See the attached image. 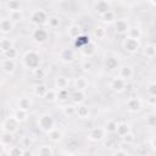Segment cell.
Masks as SVG:
<instances>
[{
    "label": "cell",
    "mask_w": 156,
    "mask_h": 156,
    "mask_svg": "<svg viewBox=\"0 0 156 156\" xmlns=\"http://www.w3.org/2000/svg\"><path fill=\"white\" fill-rule=\"evenodd\" d=\"M23 62L28 68L37 69V68H39V65H40V56L38 52H35L33 50L27 51L26 55L23 56Z\"/></svg>",
    "instance_id": "obj_1"
},
{
    "label": "cell",
    "mask_w": 156,
    "mask_h": 156,
    "mask_svg": "<svg viewBox=\"0 0 156 156\" xmlns=\"http://www.w3.org/2000/svg\"><path fill=\"white\" fill-rule=\"evenodd\" d=\"M54 126H55V122H54V119L50 115L44 113V115H40L38 117V127L40 129H43L45 132H50L51 129L55 128Z\"/></svg>",
    "instance_id": "obj_2"
},
{
    "label": "cell",
    "mask_w": 156,
    "mask_h": 156,
    "mask_svg": "<svg viewBox=\"0 0 156 156\" xmlns=\"http://www.w3.org/2000/svg\"><path fill=\"white\" fill-rule=\"evenodd\" d=\"M48 21V15L43 10H35L30 16V22L34 24H44Z\"/></svg>",
    "instance_id": "obj_3"
},
{
    "label": "cell",
    "mask_w": 156,
    "mask_h": 156,
    "mask_svg": "<svg viewBox=\"0 0 156 156\" xmlns=\"http://www.w3.org/2000/svg\"><path fill=\"white\" fill-rule=\"evenodd\" d=\"M139 46H140V44H139V40H136V39H132V38H128V37H127V38L124 39V41H123V48H124V50L128 51V52H130V54L138 51Z\"/></svg>",
    "instance_id": "obj_4"
},
{
    "label": "cell",
    "mask_w": 156,
    "mask_h": 156,
    "mask_svg": "<svg viewBox=\"0 0 156 156\" xmlns=\"http://www.w3.org/2000/svg\"><path fill=\"white\" fill-rule=\"evenodd\" d=\"M88 136L93 141H100V140H102L105 138V129L101 128V127H94L89 132Z\"/></svg>",
    "instance_id": "obj_5"
},
{
    "label": "cell",
    "mask_w": 156,
    "mask_h": 156,
    "mask_svg": "<svg viewBox=\"0 0 156 156\" xmlns=\"http://www.w3.org/2000/svg\"><path fill=\"white\" fill-rule=\"evenodd\" d=\"M94 10L101 16L102 13L107 12L111 10V2L110 1H105V0H100V1H96L94 4Z\"/></svg>",
    "instance_id": "obj_6"
},
{
    "label": "cell",
    "mask_w": 156,
    "mask_h": 156,
    "mask_svg": "<svg viewBox=\"0 0 156 156\" xmlns=\"http://www.w3.org/2000/svg\"><path fill=\"white\" fill-rule=\"evenodd\" d=\"M110 88L116 91V93H121L126 88V80H123L122 78L117 77V78H113L111 82H110Z\"/></svg>",
    "instance_id": "obj_7"
},
{
    "label": "cell",
    "mask_w": 156,
    "mask_h": 156,
    "mask_svg": "<svg viewBox=\"0 0 156 156\" xmlns=\"http://www.w3.org/2000/svg\"><path fill=\"white\" fill-rule=\"evenodd\" d=\"M126 106H127V110H128V111H130V112H136V111H139V110L141 108V100H140L139 98H130V99L127 101Z\"/></svg>",
    "instance_id": "obj_8"
},
{
    "label": "cell",
    "mask_w": 156,
    "mask_h": 156,
    "mask_svg": "<svg viewBox=\"0 0 156 156\" xmlns=\"http://www.w3.org/2000/svg\"><path fill=\"white\" fill-rule=\"evenodd\" d=\"M17 124H18V122L13 118V116H12V117H9V118L4 122V124H2L5 133H11V134H12V133L17 129Z\"/></svg>",
    "instance_id": "obj_9"
},
{
    "label": "cell",
    "mask_w": 156,
    "mask_h": 156,
    "mask_svg": "<svg viewBox=\"0 0 156 156\" xmlns=\"http://www.w3.org/2000/svg\"><path fill=\"white\" fill-rule=\"evenodd\" d=\"M15 27V23L9 18H1L0 20V32L4 34L11 33Z\"/></svg>",
    "instance_id": "obj_10"
},
{
    "label": "cell",
    "mask_w": 156,
    "mask_h": 156,
    "mask_svg": "<svg viewBox=\"0 0 156 156\" xmlns=\"http://www.w3.org/2000/svg\"><path fill=\"white\" fill-rule=\"evenodd\" d=\"M32 37H33V39H34L35 41H38V43H44V41L48 39V32H46L45 29H43V28H37V29L33 32Z\"/></svg>",
    "instance_id": "obj_11"
},
{
    "label": "cell",
    "mask_w": 156,
    "mask_h": 156,
    "mask_svg": "<svg viewBox=\"0 0 156 156\" xmlns=\"http://www.w3.org/2000/svg\"><path fill=\"white\" fill-rule=\"evenodd\" d=\"M1 68H2V71L4 72H6V73H12L13 71H15V68H16V65H15V61L13 60H10V58H4L2 61H1Z\"/></svg>",
    "instance_id": "obj_12"
},
{
    "label": "cell",
    "mask_w": 156,
    "mask_h": 156,
    "mask_svg": "<svg viewBox=\"0 0 156 156\" xmlns=\"http://www.w3.org/2000/svg\"><path fill=\"white\" fill-rule=\"evenodd\" d=\"M133 68L130 67V66H122L121 68H119V78H122L123 80H128V79H130L132 77H133Z\"/></svg>",
    "instance_id": "obj_13"
},
{
    "label": "cell",
    "mask_w": 156,
    "mask_h": 156,
    "mask_svg": "<svg viewBox=\"0 0 156 156\" xmlns=\"http://www.w3.org/2000/svg\"><path fill=\"white\" fill-rule=\"evenodd\" d=\"M74 40H76V41H74L76 48H79V49H83V48H85L88 44H90L89 37H87L85 34H79Z\"/></svg>",
    "instance_id": "obj_14"
},
{
    "label": "cell",
    "mask_w": 156,
    "mask_h": 156,
    "mask_svg": "<svg viewBox=\"0 0 156 156\" xmlns=\"http://www.w3.org/2000/svg\"><path fill=\"white\" fill-rule=\"evenodd\" d=\"M32 107V100L29 98H21L17 102V108L23 110V111H28Z\"/></svg>",
    "instance_id": "obj_15"
},
{
    "label": "cell",
    "mask_w": 156,
    "mask_h": 156,
    "mask_svg": "<svg viewBox=\"0 0 156 156\" xmlns=\"http://www.w3.org/2000/svg\"><path fill=\"white\" fill-rule=\"evenodd\" d=\"M115 27H116V30L118 33H127V30L129 28L126 20H117L115 23Z\"/></svg>",
    "instance_id": "obj_16"
},
{
    "label": "cell",
    "mask_w": 156,
    "mask_h": 156,
    "mask_svg": "<svg viewBox=\"0 0 156 156\" xmlns=\"http://www.w3.org/2000/svg\"><path fill=\"white\" fill-rule=\"evenodd\" d=\"M76 115L79 118H88L89 117V108L84 105H78L76 107Z\"/></svg>",
    "instance_id": "obj_17"
},
{
    "label": "cell",
    "mask_w": 156,
    "mask_h": 156,
    "mask_svg": "<svg viewBox=\"0 0 156 156\" xmlns=\"http://www.w3.org/2000/svg\"><path fill=\"white\" fill-rule=\"evenodd\" d=\"M116 133L122 138V136H124L126 134L130 133V128H129V126H128L127 123H118V124H117Z\"/></svg>",
    "instance_id": "obj_18"
},
{
    "label": "cell",
    "mask_w": 156,
    "mask_h": 156,
    "mask_svg": "<svg viewBox=\"0 0 156 156\" xmlns=\"http://www.w3.org/2000/svg\"><path fill=\"white\" fill-rule=\"evenodd\" d=\"M105 66H106L107 69L112 71V69H115V68L118 67V60L116 57H113V56H108L105 60Z\"/></svg>",
    "instance_id": "obj_19"
},
{
    "label": "cell",
    "mask_w": 156,
    "mask_h": 156,
    "mask_svg": "<svg viewBox=\"0 0 156 156\" xmlns=\"http://www.w3.org/2000/svg\"><path fill=\"white\" fill-rule=\"evenodd\" d=\"M48 134H49V139L51 140V141H60L61 140V138H62V132L61 130H58L57 128H54V129H51L50 132H48Z\"/></svg>",
    "instance_id": "obj_20"
},
{
    "label": "cell",
    "mask_w": 156,
    "mask_h": 156,
    "mask_svg": "<svg viewBox=\"0 0 156 156\" xmlns=\"http://www.w3.org/2000/svg\"><path fill=\"white\" fill-rule=\"evenodd\" d=\"M127 34H128V35H127L128 38L136 39V40H139V39H140V37H141V32H140V29H139L138 27H132V28H128Z\"/></svg>",
    "instance_id": "obj_21"
},
{
    "label": "cell",
    "mask_w": 156,
    "mask_h": 156,
    "mask_svg": "<svg viewBox=\"0 0 156 156\" xmlns=\"http://www.w3.org/2000/svg\"><path fill=\"white\" fill-rule=\"evenodd\" d=\"M144 55L149 58H154L156 56V46L154 44H149L144 49Z\"/></svg>",
    "instance_id": "obj_22"
},
{
    "label": "cell",
    "mask_w": 156,
    "mask_h": 156,
    "mask_svg": "<svg viewBox=\"0 0 156 156\" xmlns=\"http://www.w3.org/2000/svg\"><path fill=\"white\" fill-rule=\"evenodd\" d=\"M55 85L58 90L61 89H67L68 87V79L66 77H57L56 80H55Z\"/></svg>",
    "instance_id": "obj_23"
},
{
    "label": "cell",
    "mask_w": 156,
    "mask_h": 156,
    "mask_svg": "<svg viewBox=\"0 0 156 156\" xmlns=\"http://www.w3.org/2000/svg\"><path fill=\"white\" fill-rule=\"evenodd\" d=\"M74 87H76L77 90L83 91V90L88 87V80H87L85 78H83V77H79V78H77V79L74 80Z\"/></svg>",
    "instance_id": "obj_24"
},
{
    "label": "cell",
    "mask_w": 156,
    "mask_h": 156,
    "mask_svg": "<svg viewBox=\"0 0 156 156\" xmlns=\"http://www.w3.org/2000/svg\"><path fill=\"white\" fill-rule=\"evenodd\" d=\"M27 116H28V112L27 111H23V110H20L17 108L13 113V118L17 121V122H23L27 119Z\"/></svg>",
    "instance_id": "obj_25"
},
{
    "label": "cell",
    "mask_w": 156,
    "mask_h": 156,
    "mask_svg": "<svg viewBox=\"0 0 156 156\" xmlns=\"http://www.w3.org/2000/svg\"><path fill=\"white\" fill-rule=\"evenodd\" d=\"M9 20H11L13 23L15 22H18V21H22L23 20V13L21 10H17V11H11L10 15H9Z\"/></svg>",
    "instance_id": "obj_26"
},
{
    "label": "cell",
    "mask_w": 156,
    "mask_h": 156,
    "mask_svg": "<svg viewBox=\"0 0 156 156\" xmlns=\"http://www.w3.org/2000/svg\"><path fill=\"white\" fill-rule=\"evenodd\" d=\"M101 18H102V21L106 22V23H112L113 21H116V15H115V12H113L112 10H110V11L102 13V15H101Z\"/></svg>",
    "instance_id": "obj_27"
},
{
    "label": "cell",
    "mask_w": 156,
    "mask_h": 156,
    "mask_svg": "<svg viewBox=\"0 0 156 156\" xmlns=\"http://www.w3.org/2000/svg\"><path fill=\"white\" fill-rule=\"evenodd\" d=\"M60 57H61V60L63 62H71L73 60V52L71 50H68V49H65V50L61 51Z\"/></svg>",
    "instance_id": "obj_28"
},
{
    "label": "cell",
    "mask_w": 156,
    "mask_h": 156,
    "mask_svg": "<svg viewBox=\"0 0 156 156\" xmlns=\"http://www.w3.org/2000/svg\"><path fill=\"white\" fill-rule=\"evenodd\" d=\"M11 48H13V46H12V41H11L10 39L4 38V39L0 40V49L2 50V52H6V51L10 50Z\"/></svg>",
    "instance_id": "obj_29"
},
{
    "label": "cell",
    "mask_w": 156,
    "mask_h": 156,
    "mask_svg": "<svg viewBox=\"0 0 156 156\" xmlns=\"http://www.w3.org/2000/svg\"><path fill=\"white\" fill-rule=\"evenodd\" d=\"M44 99L46 101H49V102H54L57 99V93L55 90H52V89H48V91L44 95Z\"/></svg>",
    "instance_id": "obj_30"
},
{
    "label": "cell",
    "mask_w": 156,
    "mask_h": 156,
    "mask_svg": "<svg viewBox=\"0 0 156 156\" xmlns=\"http://www.w3.org/2000/svg\"><path fill=\"white\" fill-rule=\"evenodd\" d=\"M84 93L83 91H80V90H76L74 91V94L72 95V100H73V102L74 104H80V102H83L84 101Z\"/></svg>",
    "instance_id": "obj_31"
},
{
    "label": "cell",
    "mask_w": 156,
    "mask_h": 156,
    "mask_svg": "<svg viewBox=\"0 0 156 156\" xmlns=\"http://www.w3.org/2000/svg\"><path fill=\"white\" fill-rule=\"evenodd\" d=\"M38 155L39 156H51L52 155V150L49 145H41L38 150Z\"/></svg>",
    "instance_id": "obj_32"
},
{
    "label": "cell",
    "mask_w": 156,
    "mask_h": 156,
    "mask_svg": "<svg viewBox=\"0 0 156 156\" xmlns=\"http://www.w3.org/2000/svg\"><path fill=\"white\" fill-rule=\"evenodd\" d=\"M117 124H118V123H117V122H115V121H112V119L107 121L106 127H105V132H108V133H116Z\"/></svg>",
    "instance_id": "obj_33"
},
{
    "label": "cell",
    "mask_w": 156,
    "mask_h": 156,
    "mask_svg": "<svg viewBox=\"0 0 156 156\" xmlns=\"http://www.w3.org/2000/svg\"><path fill=\"white\" fill-rule=\"evenodd\" d=\"M79 34H80V29H79V27H78V26L73 24V26H71V27H69V29H68V35H69L71 38L76 39Z\"/></svg>",
    "instance_id": "obj_34"
},
{
    "label": "cell",
    "mask_w": 156,
    "mask_h": 156,
    "mask_svg": "<svg viewBox=\"0 0 156 156\" xmlns=\"http://www.w3.org/2000/svg\"><path fill=\"white\" fill-rule=\"evenodd\" d=\"M5 6H6V9L10 10V12H11V11L21 10V4H20L18 1H9V2L5 4Z\"/></svg>",
    "instance_id": "obj_35"
},
{
    "label": "cell",
    "mask_w": 156,
    "mask_h": 156,
    "mask_svg": "<svg viewBox=\"0 0 156 156\" xmlns=\"http://www.w3.org/2000/svg\"><path fill=\"white\" fill-rule=\"evenodd\" d=\"M48 23H49V27L50 28H57L58 26H60V20H58V17H56V16H51V17H48V21H46Z\"/></svg>",
    "instance_id": "obj_36"
},
{
    "label": "cell",
    "mask_w": 156,
    "mask_h": 156,
    "mask_svg": "<svg viewBox=\"0 0 156 156\" xmlns=\"http://www.w3.org/2000/svg\"><path fill=\"white\" fill-rule=\"evenodd\" d=\"M46 91H48V88H46L44 84H39V85H37V87L34 88V93H35V95H38V96H43V98H44V95H45Z\"/></svg>",
    "instance_id": "obj_37"
},
{
    "label": "cell",
    "mask_w": 156,
    "mask_h": 156,
    "mask_svg": "<svg viewBox=\"0 0 156 156\" xmlns=\"http://www.w3.org/2000/svg\"><path fill=\"white\" fill-rule=\"evenodd\" d=\"M62 112L66 115V116H73V115H76V107L73 106V105H66V106H63L62 107Z\"/></svg>",
    "instance_id": "obj_38"
},
{
    "label": "cell",
    "mask_w": 156,
    "mask_h": 156,
    "mask_svg": "<svg viewBox=\"0 0 156 156\" xmlns=\"http://www.w3.org/2000/svg\"><path fill=\"white\" fill-rule=\"evenodd\" d=\"M23 154V149L20 146H12L9 150V156H22Z\"/></svg>",
    "instance_id": "obj_39"
},
{
    "label": "cell",
    "mask_w": 156,
    "mask_h": 156,
    "mask_svg": "<svg viewBox=\"0 0 156 156\" xmlns=\"http://www.w3.org/2000/svg\"><path fill=\"white\" fill-rule=\"evenodd\" d=\"M94 33H95V37H96L98 39H102V38L105 37V34H106V30H105L102 27H96V28L94 29Z\"/></svg>",
    "instance_id": "obj_40"
},
{
    "label": "cell",
    "mask_w": 156,
    "mask_h": 156,
    "mask_svg": "<svg viewBox=\"0 0 156 156\" xmlns=\"http://www.w3.org/2000/svg\"><path fill=\"white\" fill-rule=\"evenodd\" d=\"M5 54V56H6V58H10V60H13V58H16V56H17V50L15 49V48H11L10 50H7L6 52H4Z\"/></svg>",
    "instance_id": "obj_41"
},
{
    "label": "cell",
    "mask_w": 156,
    "mask_h": 156,
    "mask_svg": "<svg viewBox=\"0 0 156 156\" xmlns=\"http://www.w3.org/2000/svg\"><path fill=\"white\" fill-rule=\"evenodd\" d=\"M11 140H12V134L11 133H4L2 136H1L0 143H2L4 145H6V144H10Z\"/></svg>",
    "instance_id": "obj_42"
},
{
    "label": "cell",
    "mask_w": 156,
    "mask_h": 156,
    "mask_svg": "<svg viewBox=\"0 0 156 156\" xmlns=\"http://www.w3.org/2000/svg\"><path fill=\"white\" fill-rule=\"evenodd\" d=\"M146 91H147V94L150 95V96H155L156 95V84L152 82V83H150V85L146 88Z\"/></svg>",
    "instance_id": "obj_43"
},
{
    "label": "cell",
    "mask_w": 156,
    "mask_h": 156,
    "mask_svg": "<svg viewBox=\"0 0 156 156\" xmlns=\"http://www.w3.org/2000/svg\"><path fill=\"white\" fill-rule=\"evenodd\" d=\"M67 98H68V90H67V89H61V90H58V93H57V99L66 100Z\"/></svg>",
    "instance_id": "obj_44"
},
{
    "label": "cell",
    "mask_w": 156,
    "mask_h": 156,
    "mask_svg": "<svg viewBox=\"0 0 156 156\" xmlns=\"http://www.w3.org/2000/svg\"><path fill=\"white\" fill-rule=\"evenodd\" d=\"M30 145H32V139H30L29 136H27V135L23 136V138H22V146H24V147L27 149V147L30 146Z\"/></svg>",
    "instance_id": "obj_45"
},
{
    "label": "cell",
    "mask_w": 156,
    "mask_h": 156,
    "mask_svg": "<svg viewBox=\"0 0 156 156\" xmlns=\"http://www.w3.org/2000/svg\"><path fill=\"white\" fill-rule=\"evenodd\" d=\"M146 124L149 127H155V116L150 115L149 117H146Z\"/></svg>",
    "instance_id": "obj_46"
},
{
    "label": "cell",
    "mask_w": 156,
    "mask_h": 156,
    "mask_svg": "<svg viewBox=\"0 0 156 156\" xmlns=\"http://www.w3.org/2000/svg\"><path fill=\"white\" fill-rule=\"evenodd\" d=\"M122 139H123V141H126V143H132V141L134 140V135H133L132 133H128V134H126L124 136H122Z\"/></svg>",
    "instance_id": "obj_47"
},
{
    "label": "cell",
    "mask_w": 156,
    "mask_h": 156,
    "mask_svg": "<svg viewBox=\"0 0 156 156\" xmlns=\"http://www.w3.org/2000/svg\"><path fill=\"white\" fill-rule=\"evenodd\" d=\"M147 102H149V105H150V106H152V107H154V106L156 105V98H155V96H150V95H149V98H147Z\"/></svg>",
    "instance_id": "obj_48"
},
{
    "label": "cell",
    "mask_w": 156,
    "mask_h": 156,
    "mask_svg": "<svg viewBox=\"0 0 156 156\" xmlns=\"http://www.w3.org/2000/svg\"><path fill=\"white\" fill-rule=\"evenodd\" d=\"M113 156H127V152L123 150H116L113 152Z\"/></svg>",
    "instance_id": "obj_49"
},
{
    "label": "cell",
    "mask_w": 156,
    "mask_h": 156,
    "mask_svg": "<svg viewBox=\"0 0 156 156\" xmlns=\"http://www.w3.org/2000/svg\"><path fill=\"white\" fill-rule=\"evenodd\" d=\"M83 68H84L85 71H90V68H91V63L88 62V61H85V62L83 63Z\"/></svg>",
    "instance_id": "obj_50"
},
{
    "label": "cell",
    "mask_w": 156,
    "mask_h": 156,
    "mask_svg": "<svg viewBox=\"0 0 156 156\" xmlns=\"http://www.w3.org/2000/svg\"><path fill=\"white\" fill-rule=\"evenodd\" d=\"M22 156H32V151H29L28 149H23V154Z\"/></svg>",
    "instance_id": "obj_51"
},
{
    "label": "cell",
    "mask_w": 156,
    "mask_h": 156,
    "mask_svg": "<svg viewBox=\"0 0 156 156\" xmlns=\"http://www.w3.org/2000/svg\"><path fill=\"white\" fill-rule=\"evenodd\" d=\"M2 151H4V144H2V143H0V155L2 154Z\"/></svg>",
    "instance_id": "obj_52"
},
{
    "label": "cell",
    "mask_w": 156,
    "mask_h": 156,
    "mask_svg": "<svg viewBox=\"0 0 156 156\" xmlns=\"http://www.w3.org/2000/svg\"><path fill=\"white\" fill-rule=\"evenodd\" d=\"M62 156H73V155H71V154H66V155H62Z\"/></svg>",
    "instance_id": "obj_53"
},
{
    "label": "cell",
    "mask_w": 156,
    "mask_h": 156,
    "mask_svg": "<svg viewBox=\"0 0 156 156\" xmlns=\"http://www.w3.org/2000/svg\"><path fill=\"white\" fill-rule=\"evenodd\" d=\"M135 156H141V155H135Z\"/></svg>",
    "instance_id": "obj_54"
}]
</instances>
